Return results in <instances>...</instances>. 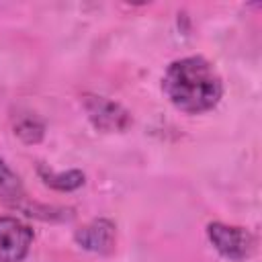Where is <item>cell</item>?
I'll list each match as a JSON object with an SVG mask.
<instances>
[{
  "label": "cell",
  "instance_id": "cell-1",
  "mask_svg": "<svg viewBox=\"0 0 262 262\" xmlns=\"http://www.w3.org/2000/svg\"><path fill=\"white\" fill-rule=\"evenodd\" d=\"M162 92L168 102L184 115L213 111L223 96V80L215 66L203 55L174 59L162 76Z\"/></svg>",
  "mask_w": 262,
  "mask_h": 262
},
{
  "label": "cell",
  "instance_id": "cell-7",
  "mask_svg": "<svg viewBox=\"0 0 262 262\" xmlns=\"http://www.w3.org/2000/svg\"><path fill=\"white\" fill-rule=\"evenodd\" d=\"M39 178L53 190H59V192H72V190H78L86 176L82 170H66V172H55V170H49L45 166H39Z\"/></svg>",
  "mask_w": 262,
  "mask_h": 262
},
{
  "label": "cell",
  "instance_id": "cell-8",
  "mask_svg": "<svg viewBox=\"0 0 262 262\" xmlns=\"http://www.w3.org/2000/svg\"><path fill=\"white\" fill-rule=\"evenodd\" d=\"M12 131L14 135L27 143V145H33V143H39L45 135V123L37 117V115H31V113H25V115H18L12 123Z\"/></svg>",
  "mask_w": 262,
  "mask_h": 262
},
{
  "label": "cell",
  "instance_id": "cell-3",
  "mask_svg": "<svg viewBox=\"0 0 262 262\" xmlns=\"http://www.w3.org/2000/svg\"><path fill=\"white\" fill-rule=\"evenodd\" d=\"M82 106H84L88 121L94 125V129L104 131V133L127 131L133 123L131 113L123 104H119L106 96H100V94H84Z\"/></svg>",
  "mask_w": 262,
  "mask_h": 262
},
{
  "label": "cell",
  "instance_id": "cell-5",
  "mask_svg": "<svg viewBox=\"0 0 262 262\" xmlns=\"http://www.w3.org/2000/svg\"><path fill=\"white\" fill-rule=\"evenodd\" d=\"M74 242L86 252L108 256L113 254L115 244H117V225L106 217L92 219L90 223L76 229Z\"/></svg>",
  "mask_w": 262,
  "mask_h": 262
},
{
  "label": "cell",
  "instance_id": "cell-4",
  "mask_svg": "<svg viewBox=\"0 0 262 262\" xmlns=\"http://www.w3.org/2000/svg\"><path fill=\"white\" fill-rule=\"evenodd\" d=\"M35 231L29 223L4 215L0 217V262H23L33 246Z\"/></svg>",
  "mask_w": 262,
  "mask_h": 262
},
{
  "label": "cell",
  "instance_id": "cell-2",
  "mask_svg": "<svg viewBox=\"0 0 262 262\" xmlns=\"http://www.w3.org/2000/svg\"><path fill=\"white\" fill-rule=\"evenodd\" d=\"M207 237H209L211 246L217 250V254L231 262H242V260L250 258L256 250L254 233L242 225L213 221L207 225Z\"/></svg>",
  "mask_w": 262,
  "mask_h": 262
},
{
  "label": "cell",
  "instance_id": "cell-6",
  "mask_svg": "<svg viewBox=\"0 0 262 262\" xmlns=\"http://www.w3.org/2000/svg\"><path fill=\"white\" fill-rule=\"evenodd\" d=\"M0 203L14 209H23V205L27 203V192L20 176L6 164L2 156H0Z\"/></svg>",
  "mask_w": 262,
  "mask_h": 262
}]
</instances>
